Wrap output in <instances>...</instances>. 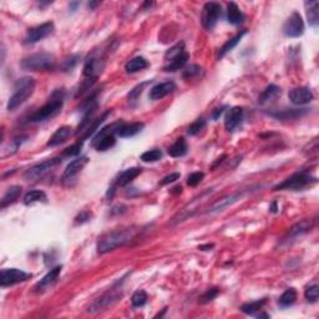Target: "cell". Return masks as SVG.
<instances>
[{
	"instance_id": "8d00e7d4",
	"label": "cell",
	"mask_w": 319,
	"mask_h": 319,
	"mask_svg": "<svg viewBox=\"0 0 319 319\" xmlns=\"http://www.w3.org/2000/svg\"><path fill=\"white\" fill-rule=\"evenodd\" d=\"M162 157V152L161 150H158V149H153V150H149L146 152L142 153L140 156V160L144 162H156L158 160H161Z\"/></svg>"
},
{
	"instance_id": "1f68e13d",
	"label": "cell",
	"mask_w": 319,
	"mask_h": 319,
	"mask_svg": "<svg viewBox=\"0 0 319 319\" xmlns=\"http://www.w3.org/2000/svg\"><path fill=\"white\" fill-rule=\"evenodd\" d=\"M48 197H46V193L44 191H40V189H33V191H29V192L25 193L24 196V205L29 206V205H33L35 202H46Z\"/></svg>"
},
{
	"instance_id": "e0dca14e",
	"label": "cell",
	"mask_w": 319,
	"mask_h": 319,
	"mask_svg": "<svg viewBox=\"0 0 319 319\" xmlns=\"http://www.w3.org/2000/svg\"><path fill=\"white\" fill-rule=\"evenodd\" d=\"M61 269L62 265H56V267H54L53 269H50V272H48V273L42 277V280H40L39 282L35 284V292L40 293V292H44L50 288V287H53V285L56 283L57 278H59L60 273H61Z\"/></svg>"
},
{
	"instance_id": "9f6ffc18",
	"label": "cell",
	"mask_w": 319,
	"mask_h": 319,
	"mask_svg": "<svg viewBox=\"0 0 319 319\" xmlns=\"http://www.w3.org/2000/svg\"><path fill=\"white\" fill-rule=\"evenodd\" d=\"M99 1H97V3H89V6H90V8L91 9H94V8H95V6H96V5H99Z\"/></svg>"
},
{
	"instance_id": "ffe728a7",
	"label": "cell",
	"mask_w": 319,
	"mask_h": 319,
	"mask_svg": "<svg viewBox=\"0 0 319 319\" xmlns=\"http://www.w3.org/2000/svg\"><path fill=\"white\" fill-rule=\"evenodd\" d=\"M71 132H73V129L70 126H61L59 127L53 136H51L50 139L48 141V146L49 147H56L62 145L64 142H66L69 140V137L71 136Z\"/></svg>"
},
{
	"instance_id": "52a82bcc",
	"label": "cell",
	"mask_w": 319,
	"mask_h": 319,
	"mask_svg": "<svg viewBox=\"0 0 319 319\" xmlns=\"http://www.w3.org/2000/svg\"><path fill=\"white\" fill-rule=\"evenodd\" d=\"M60 164H61V158L54 157L45 160V161L40 162V164L34 165V166H31L30 169H28L25 172H24V180L28 181V182H35V181L40 180V178H42L45 175H48L51 169Z\"/></svg>"
},
{
	"instance_id": "4dcf8cb0",
	"label": "cell",
	"mask_w": 319,
	"mask_h": 319,
	"mask_svg": "<svg viewBox=\"0 0 319 319\" xmlns=\"http://www.w3.org/2000/svg\"><path fill=\"white\" fill-rule=\"evenodd\" d=\"M187 150H188V147H187L186 140L184 137H181L172 146L169 147V155L172 156V157H182V156L186 155Z\"/></svg>"
},
{
	"instance_id": "f35d334b",
	"label": "cell",
	"mask_w": 319,
	"mask_h": 319,
	"mask_svg": "<svg viewBox=\"0 0 319 319\" xmlns=\"http://www.w3.org/2000/svg\"><path fill=\"white\" fill-rule=\"evenodd\" d=\"M205 127H206V120L204 119H198L196 120L195 122L189 125L188 129H187V133L191 136H196L201 132V131L204 130Z\"/></svg>"
},
{
	"instance_id": "603a6c76",
	"label": "cell",
	"mask_w": 319,
	"mask_h": 319,
	"mask_svg": "<svg viewBox=\"0 0 319 319\" xmlns=\"http://www.w3.org/2000/svg\"><path fill=\"white\" fill-rule=\"evenodd\" d=\"M227 21L232 25H240L244 21V15L236 3H229L227 5Z\"/></svg>"
},
{
	"instance_id": "11a10c76",
	"label": "cell",
	"mask_w": 319,
	"mask_h": 319,
	"mask_svg": "<svg viewBox=\"0 0 319 319\" xmlns=\"http://www.w3.org/2000/svg\"><path fill=\"white\" fill-rule=\"evenodd\" d=\"M77 5H79V3H71L70 4V8H73V12H75V9H76Z\"/></svg>"
},
{
	"instance_id": "5bb4252c",
	"label": "cell",
	"mask_w": 319,
	"mask_h": 319,
	"mask_svg": "<svg viewBox=\"0 0 319 319\" xmlns=\"http://www.w3.org/2000/svg\"><path fill=\"white\" fill-rule=\"evenodd\" d=\"M243 196H244V193H243L242 191H241V192L231 193V195L228 196H225V197H222L221 200L216 201L215 204L209 207L208 211H206V215H213V213L222 212L223 209L228 208V207H231L232 205H235L236 202H238Z\"/></svg>"
},
{
	"instance_id": "484cf974",
	"label": "cell",
	"mask_w": 319,
	"mask_h": 319,
	"mask_svg": "<svg viewBox=\"0 0 319 319\" xmlns=\"http://www.w3.org/2000/svg\"><path fill=\"white\" fill-rule=\"evenodd\" d=\"M20 195H21V187L20 186L9 187V188L6 189V192L4 193L3 198H1V205H0V207L4 209L5 207L10 206L12 204L17 202V200L20 197Z\"/></svg>"
},
{
	"instance_id": "f6af8a7d",
	"label": "cell",
	"mask_w": 319,
	"mask_h": 319,
	"mask_svg": "<svg viewBox=\"0 0 319 319\" xmlns=\"http://www.w3.org/2000/svg\"><path fill=\"white\" fill-rule=\"evenodd\" d=\"M26 137H17V139L13 140L10 144H9V150L6 151V155H13V153H15L18 151V149H19L21 145H23V142L25 141Z\"/></svg>"
},
{
	"instance_id": "bcb514c9",
	"label": "cell",
	"mask_w": 319,
	"mask_h": 319,
	"mask_svg": "<svg viewBox=\"0 0 319 319\" xmlns=\"http://www.w3.org/2000/svg\"><path fill=\"white\" fill-rule=\"evenodd\" d=\"M93 217V213L90 211H82L80 215L76 216L75 218V225H82V223H86L91 220Z\"/></svg>"
},
{
	"instance_id": "5b68a950",
	"label": "cell",
	"mask_w": 319,
	"mask_h": 319,
	"mask_svg": "<svg viewBox=\"0 0 319 319\" xmlns=\"http://www.w3.org/2000/svg\"><path fill=\"white\" fill-rule=\"evenodd\" d=\"M20 66L29 71H50L56 68V60L54 55L48 53H39L26 56L21 60Z\"/></svg>"
},
{
	"instance_id": "e575fe53",
	"label": "cell",
	"mask_w": 319,
	"mask_h": 319,
	"mask_svg": "<svg viewBox=\"0 0 319 319\" xmlns=\"http://www.w3.org/2000/svg\"><path fill=\"white\" fill-rule=\"evenodd\" d=\"M115 144H116L115 136L109 135V136H105V137H102V139H100L99 141H97L95 145H93V146L95 147L97 151H101V152H104V151L110 150L111 147L115 146Z\"/></svg>"
},
{
	"instance_id": "836d02e7",
	"label": "cell",
	"mask_w": 319,
	"mask_h": 319,
	"mask_svg": "<svg viewBox=\"0 0 319 319\" xmlns=\"http://www.w3.org/2000/svg\"><path fill=\"white\" fill-rule=\"evenodd\" d=\"M296 300H297V291L294 288H289L285 292H283V294L280 297V300H278V303H280L281 307L287 308L293 305L294 303H296Z\"/></svg>"
},
{
	"instance_id": "277c9868",
	"label": "cell",
	"mask_w": 319,
	"mask_h": 319,
	"mask_svg": "<svg viewBox=\"0 0 319 319\" xmlns=\"http://www.w3.org/2000/svg\"><path fill=\"white\" fill-rule=\"evenodd\" d=\"M317 182H318L317 177L312 176L308 169H303L300 172L293 173L288 178H285L283 182L274 186L273 191H284V189H287V191H302V189L313 186Z\"/></svg>"
},
{
	"instance_id": "7c38bea8",
	"label": "cell",
	"mask_w": 319,
	"mask_h": 319,
	"mask_svg": "<svg viewBox=\"0 0 319 319\" xmlns=\"http://www.w3.org/2000/svg\"><path fill=\"white\" fill-rule=\"evenodd\" d=\"M53 31H54V24L51 23V21L34 26V28L29 29L28 33H26L24 44H35V42L45 39L49 35L53 34Z\"/></svg>"
},
{
	"instance_id": "f1b7e54d",
	"label": "cell",
	"mask_w": 319,
	"mask_h": 319,
	"mask_svg": "<svg viewBox=\"0 0 319 319\" xmlns=\"http://www.w3.org/2000/svg\"><path fill=\"white\" fill-rule=\"evenodd\" d=\"M147 66H149V62H147V60L145 59V57L136 56L126 62L125 70H126L129 74H133V73H137V71L144 70V69H146Z\"/></svg>"
},
{
	"instance_id": "816d5d0a",
	"label": "cell",
	"mask_w": 319,
	"mask_h": 319,
	"mask_svg": "<svg viewBox=\"0 0 319 319\" xmlns=\"http://www.w3.org/2000/svg\"><path fill=\"white\" fill-rule=\"evenodd\" d=\"M213 248V244H206V246H200L201 251H211Z\"/></svg>"
},
{
	"instance_id": "3957f363",
	"label": "cell",
	"mask_w": 319,
	"mask_h": 319,
	"mask_svg": "<svg viewBox=\"0 0 319 319\" xmlns=\"http://www.w3.org/2000/svg\"><path fill=\"white\" fill-rule=\"evenodd\" d=\"M35 90V80L30 76L21 77L18 80L14 85V93L10 96L8 101V109L9 111L17 110L19 106L24 104L29 97L33 95Z\"/></svg>"
},
{
	"instance_id": "d6986e66",
	"label": "cell",
	"mask_w": 319,
	"mask_h": 319,
	"mask_svg": "<svg viewBox=\"0 0 319 319\" xmlns=\"http://www.w3.org/2000/svg\"><path fill=\"white\" fill-rule=\"evenodd\" d=\"M176 90V84L173 81H165L160 82V84L155 85L152 89L150 90V97L151 100H161L164 99L165 96L172 94L173 91Z\"/></svg>"
},
{
	"instance_id": "7402d4cb",
	"label": "cell",
	"mask_w": 319,
	"mask_h": 319,
	"mask_svg": "<svg viewBox=\"0 0 319 319\" xmlns=\"http://www.w3.org/2000/svg\"><path fill=\"white\" fill-rule=\"evenodd\" d=\"M281 93H282V91H281V89L278 88L277 85H269V86H267L265 90L261 94L258 102H260L261 105H265L269 104V102L276 101V100L281 96Z\"/></svg>"
},
{
	"instance_id": "d4e9b609",
	"label": "cell",
	"mask_w": 319,
	"mask_h": 319,
	"mask_svg": "<svg viewBox=\"0 0 319 319\" xmlns=\"http://www.w3.org/2000/svg\"><path fill=\"white\" fill-rule=\"evenodd\" d=\"M188 59L189 54L187 51H184V53H181L178 56H176L175 59L171 60L166 66H164V71H166V73H173V71L180 70V69H182L186 65Z\"/></svg>"
},
{
	"instance_id": "ba28073f",
	"label": "cell",
	"mask_w": 319,
	"mask_h": 319,
	"mask_svg": "<svg viewBox=\"0 0 319 319\" xmlns=\"http://www.w3.org/2000/svg\"><path fill=\"white\" fill-rule=\"evenodd\" d=\"M221 14H222V6H221L220 3H216V1L206 3L204 9H202V14H201L202 26L206 30H212L217 24Z\"/></svg>"
},
{
	"instance_id": "74e56055",
	"label": "cell",
	"mask_w": 319,
	"mask_h": 319,
	"mask_svg": "<svg viewBox=\"0 0 319 319\" xmlns=\"http://www.w3.org/2000/svg\"><path fill=\"white\" fill-rule=\"evenodd\" d=\"M218 294H220V289L218 288L207 289V291L205 292V293L202 294L200 298H198V303H200V304H207V303L212 302V300H215Z\"/></svg>"
},
{
	"instance_id": "83f0119b",
	"label": "cell",
	"mask_w": 319,
	"mask_h": 319,
	"mask_svg": "<svg viewBox=\"0 0 319 319\" xmlns=\"http://www.w3.org/2000/svg\"><path fill=\"white\" fill-rule=\"evenodd\" d=\"M305 12H307L308 23L311 26H317L319 23V4L318 1H305Z\"/></svg>"
},
{
	"instance_id": "d590c367",
	"label": "cell",
	"mask_w": 319,
	"mask_h": 319,
	"mask_svg": "<svg viewBox=\"0 0 319 319\" xmlns=\"http://www.w3.org/2000/svg\"><path fill=\"white\" fill-rule=\"evenodd\" d=\"M147 300H149V297H147L146 292L140 289V291L133 293L132 298H131V304H132L133 308H141L146 304Z\"/></svg>"
},
{
	"instance_id": "60d3db41",
	"label": "cell",
	"mask_w": 319,
	"mask_h": 319,
	"mask_svg": "<svg viewBox=\"0 0 319 319\" xmlns=\"http://www.w3.org/2000/svg\"><path fill=\"white\" fill-rule=\"evenodd\" d=\"M184 51H185V44L184 42H180V44H177V45H175L173 48L167 50V53L165 54V59L171 61V60L175 59L176 56H178V55H180L181 53H184Z\"/></svg>"
},
{
	"instance_id": "d6a6232c",
	"label": "cell",
	"mask_w": 319,
	"mask_h": 319,
	"mask_svg": "<svg viewBox=\"0 0 319 319\" xmlns=\"http://www.w3.org/2000/svg\"><path fill=\"white\" fill-rule=\"evenodd\" d=\"M265 303H267V300H265V298H263V300H254V302L246 303V304H243L242 307H241V311H242L244 314L253 316V314L260 312L261 309L264 307Z\"/></svg>"
},
{
	"instance_id": "ab89813d",
	"label": "cell",
	"mask_w": 319,
	"mask_h": 319,
	"mask_svg": "<svg viewBox=\"0 0 319 319\" xmlns=\"http://www.w3.org/2000/svg\"><path fill=\"white\" fill-rule=\"evenodd\" d=\"M304 297L308 302L316 303L317 300H318V297H319L318 284H313V285H309V287H307L304 291Z\"/></svg>"
},
{
	"instance_id": "6da1fadb",
	"label": "cell",
	"mask_w": 319,
	"mask_h": 319,
	"mask_svg": "<svg viewBox=\"0 0 319 319\" xmlns=\"http://www.w3.org/2000/svg\"><path fill=\"white\" fill-rule=\"evenodd\" d=\"M64 96H65V93L62 89L55 90L49 97L48 102L29 117V122L39 124V122H44L59 115L61 113L62 105H64Z\"/></svg>"
},
{
	"instance_id": "cb8c5ba5",
	"label": "cell",
	"mask_w": 319,
	"mask_h": 319,
	"mask_svg": "<svg viewBox=\"0 0 319 319\" xmlns=\"http://www.w3.org/2000/svg\"><path fill=\"white\" fill-rule=\"evenodd\" d=\"M145 127L144 122H133V124H122L120 129L117 130V135L120 137H132L141 132V130Z\"/></svg>"
},
{
	"instance_id": "8992f818",
	"label": "cell",
	"mask_w": 319,
	"mask_h": 319,
	"mask_svg": "<svg viewBox=\"0 0 319 319\" xmlns=\"http://www.w3.org/2000/svg\"><path fill=\"white\" fill-rule=\"evenodd\" d=\"M122 292H121V283H116L110 291L100 296L99 298L94 300L88 308L89 313H100V312L108 311L111 307L116 304L121 300Z\"/></svg>"
},
{
	"instance_id": "4fadbf2b",
	"label": "cell",
	"mask_w": 319,
	"mask_h": 319,
	"mask_svg": "<svg viewBox=\"0 0 319 319\" xmlns=\"http://www.w3.org/2000/svg\"><path fill=\"white\" fill-rule=\"evenodd\" d=\"M314 226V220H303L300 222L296 223L294 226L291 227L288 233L285 235V237L282 240V243H289L291 241L297 240L300 236L305 235L311 231Z\"/></svg>"
},
{
	"instance_id": "ee69618b",
	"label": "cell",
	"mask_w": 319,
	"mask_h": 319,
	"mask_svg": "<svg viewBox=\"0 0 319 319\" xmlns=\"http://www.w3.org/2000/svg\"><path fill=\"white\" fill-rule=\"evenodd\" d=\"M205 173L204 172H193L187 177V185L191 187H196L197 185H200V182L204 180Z\"/></svg>"
},
{
	"instance_id": "b9f144b4",
	"label": "cell",
	"mask_w": 319,
	"mask_h": 319,
	"mask_svg": "<svg viewBox=\"0 0 319 319\" xmlns=\"http://www.w3.org/2000/svg\"><path fill=\"white\" fill-rule=\"evenodd\" d=\"M82 144H84V142L79 141L76 142V144L71 145L70 147H68V149L64 150V153H62V155L65 156V157H74V156H77L80 153V151H81Z\"/></svg>"
},
{
	"instance_id": "ac0fdd59",
	"label": "cell",
	"mask_w": 319,
	"mask_h": 319,
	"mask_svg": "<svg viewBox=\"0 0 319 319\" xmlns=\"http://www.w3.org/2000/svg\"><path fill=\"white\" fill-rule=\"evenodd\" d=\"M243 115H244V111H243L242 108L240 106H235L232 108L231 110H228L226 115V119H225V127L226 130L232 132L235 131L243 121Z\"/></svg>"
},
{
	"instance_id": "681fc988",
	"label": "cell",
	"mask_w": 319,
	"mask_h": 319,
	"mask_svg": "<svg viewBox=\"0 0 319 319\" xmlns=\"http://www.w3.org/2000/svg\"><path fill=\"white\" fill-rule=\"evenodd\" d=\"M77 59H79V56L75 55V56H71L70 59L65 60V62H64V70L69 71V70H71V69H74V66L76 65Z\"/></svg>"
},
{
	"instance_id": "db71d44e",
	"label": "cell",
	"mask_w": 319,
	"mask_h": 319,
	"mask_svg": "<svg viewBox=\"0 0 319 319\" xmlns=\"http://www.w3.org/2000/svg\"><path fill=\"white\" fill-rule=\"evenodd\" d=\"M271 209L272 212H277V202H273V204H272V206H271Z\"/></svg>"
},
{
	"instance_id": "f907efd6",
	"label": "cell",
	"mask_w": 319,
	"mask_h": 319,
	"mask_svg": "<svg viewBox=\"0 0 319 319\" xmlns=\"http://www.w3.org/2000/svg\"><path fill=\"white\" fill-rule=\"evenodd\" d=\"M227 109V106H221V108H218V109H216L215 111H213V113H212V119L215 120H218L221 117V115H222L223 113V111L226 110Z\"/></svg>"
},
{
	"instance_id": "9c48e42d",
	"label": "cell",
	"mask_w": 319,
	"mask_h": 319,
	"mask_svg": "<svg viewBox=\"0 0 319 319\" xmlns=\"http://www.w3.org/2000/svg\"><path fill=\"white\" fill-rule=\"evenodd\" d=\"M89 162V157L88 156H81V157L75 158L74 161H71L70 164L66 166L65 171L62 173L61 176V182L62 185H65V186H73L74 182L76 181L77 175L82 171L86 164Z\"/></svg>"
},
{
	"instance_id": "44dd1931",
	"label": "cell",
	"mask_w": 319,
	"mask_h": 319,
	"mask_svg": "<svg viewBox=\"0 0 319 319\" xmlns=\"http://www.w3.org/2000/svg\"><path fill=\"white\" fill-rule=\"evenodd\" d=\"M141 172L142 169H140V167H131V169H125V171H122V172L117 176V178H116V186H127V185L131 184L137 176H140Z\"/></svg>"
},
{
	"instance_id": "7bdbcfd3",
	"label": "cell",
	"mask_w": 319,
	"mask_h": 319,
	"mask_svg": "<svg viewBox=\"0 0 319 319\" xmlns=\"http://www.w3.org/2000/svg\"><path fill=\"white\" fill-rule=\"evenodd\" d=\"M201 66L198 65H191L188 66V68H186L184 70V73H182V76H184V79L186 80H191L193 79V77H196L198 75V74L201 73Z\"/></svg>"
},
{
	"instance_id": "f546056e",
	"label": "cell",
	"mask_w": 319,
	"mask_h": 319,
	"mask_svg": "<svg viewBox=\"0 0 319 319\" xmlns=\"http://www.w3.org/2000/svg\"><path fill=\"white\" fill-rule=\"evenodd\" d=\"M246 34H247V30H242L240 33V34H237V35H236V37H233V38H232V39H229L228 41H227L226 44H225V45H223L222 48L220 49V53H218V59H222V57L225 56V55L228 54L229 51L233 50V49H235L236 46H237L238 42H240L241 40H242V38L244 37V35H246Z\"/></svg>"
},
{
	"instance_id": "9a60e30c",
	"label": "cell",
	"mask_w": 319,
	"mask_h": 319,
	"mask_svg": "<svg viewBox=\"0 0 319 319\" xmlns=\"http://www.w3.org/2000/svg\"><path fill=\"white\" fill-rule=\"evenodd\" d=\"M102 68H104V60L102 57L96 56V55H91L86 59L84 65V74L85 77H88V79H95L99 76V74L101 73Z\"/></svg>"
},
{
	"instance_id": "2e32d148",
	"label": "cell",
	"mask_w": 319,
	"mask_h": 319,
	"mask_svg": "<svg viewBox=\"0 0 319 319\" xmlns=\"http://www.w3.org/2000/svg\"><path fill=\"white\" fill-rule=\"evenodd\" d=\"M288 97L291 100L292 104L294 105H307L314 99V95L309 88L305 86H300V88H294L289 91Z\"/></svg>"
},
{
	"instance_id": "7dc6e473",
	"label": "cell",
	"mask_w": 319,
	"mask_h": 319,
	"mask_svg": "<svg viewBox=\"0 0 319 319\" xmlns=\"http://www.w3.org/2000/svg\"><path fill=\"white\" fill-rule=\"evenodd\" d=\"M149 84V82H142L141 85H137L136 88H133L132 90L130 91V94H129V99L131 100H135L139 97V95H141L142 90H144V88L146 86V85Z\"/></svg>"
},
{
	"instance_id": "30bf717a",
	"label": "cell",
	"mask_w": 319,
	"mask_h": 319,
	"mask_svg": "<svg viewBox=\"0 0 319 319\" xmlns=\"http://www.w3.org/2000/svg\"><path fill=\"white\" fill-rule=\"evenodd\" d=\"M31 278L30 273L21 271L18 268H6L1 271L0 273V285L1 287H10L17 283H21Z\"/></svg>"
},
{
	"instance_id": "c3c4849f",
	"label": "cell",
	"mask_w": 319,
	"mask_h": 319,
	"mask_svg": "<svg viewBox=\"0 0 319 319\" xmlns=\"http://www.w3.org/2000/svg\"><path fill=\"white\" fill-rule=\"evenodd\" d=\"M181 175L178 172H175V173H171V175H167L166 177L162 178L161 181V185H169V184H173L175 181L180 180Z\"/></svg>"
},
{
	"instance_id": "7a4b0ae2",
	"label": "cell",
	"mask_w": 319,
	"mask_h": 319,
	"mask_svg": "<svg viewBox=\"0 0 319 319\" xmlns=\"http://www.w3.org/2000/svg\"><path fill=\"white\" fill-rule=\"evenodd\" d=\"M133 236H135V231L130 228L116 229V231L105 233L97 241V252L101 254L109 253V252L113 251V249L130 243Z\"/></svg>"
},
{
	"instance_id": "8fae6325",
	"label": "cell",
	"mask_w": 319,
	"mask_h": 319,
	"mask_svg": "<svg viewBox=\"0 0 319 319\" xmlns=\"http://www.w3.org/2000/svg\"><path fill=\"white\" fill-rule=\"evenodd\" d=\"M304 33V23L300 13L294 12L283 25V34L287 38H300Z\"/></svg>"
},
{
	"instance_id": "4316f807",
	"label": "cell",
	"mask_w": 319,
	"mask_h": 319,
	"mask_svg": "<svg viewBox=\"0 0 319 319\" xmlns=\"http://www.w3.org/2000/svg\"><path fill=\"white\" fill-rule=\"evenodd\" d=\"M308 113V109H302V110H297V109H292V110H284L280 111V113H269L272 117L277 120H296L298 117H302L303 115Z\"/></svg>"
},
{
	"instance_id": "f5cc1de1",
	"label": "cell",
	"mask_w": 319,
	"mask_h": 319,
	"mask_svg": "<svg viewBox=\"0 0 319 319\" xmlns=\"http://www.w3.org/2000/svg\"><path fill=\"white\" fill-rule=\"evenodd\" d=\"M171 192H172V193H181V192H182V187H181V186L175 187V188H173Z\"/></svg>"
}]
</instances>
